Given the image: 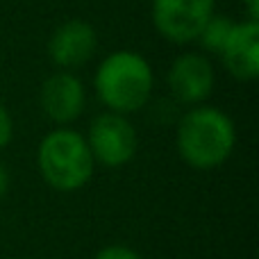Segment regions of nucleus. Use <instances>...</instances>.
Segmentation results:
<instances>
[{
	"label": "nucleus",
	"instance_id": "obj_4",
	"mask_svg": "<svg viewBox=\"0 0 259 259\" xmlns=\"http://www.w3.org/2000/svg\"><path fill=\"white\" fill-rule=\"evenodd\" d=\"M94 161L107 168H121L134 159L139 148L137 130L127 116L103 112L89 123L84 134Z\"/></svg>",
	"mask_w": 259,
	"mask_h": 259
},
{
	"label": "nucleus",
	"instance_id": "obj_8",
	"mask_svg": "<svg viewBox=\"0 0 259 259\" xmlns=\"http://www.w3.org/2000/svg\"><path fill=\"white\" fill-rule=\"evenodd\" d=\"M98 48V34L94 25L82 18H71L64 21L48 39V55L50 62L59 71H75L84 66L94 57Z\"/></svg>",
	"mask_w": 259,
	"mask_h": 259
},
{
	"label": "nucleus",
	"instance_id": "obj_3",
	"mask_svg": "<svg viewBox=\"0 0 259 259\" xmlns=\"http://www.w3.org/2000/svg\"><path fill=\"white\" fill-rule=\"evenodd\" d=\"M36 168L50 189L59 193H75L91 182L96 161L84 134L73 127H55L36 148Z\"/></svg>",
	"mask_w": 259,
	"mask_h": 259
},
{
	"label": "nucleus",
	"instance_id": "obj_6",
	"mask_svg": "<svg viewBox=\"0 0 259 259\" xmlns=\"http://www.w3.org/2000/svg\"><path fill=\"white\" fill-rule=\"evenodd\" d=\"M168 91L180 105H205L216 84L214 66L205 53H182L173 59L166 75Z\"/></svg>",
	"mask_w": 259,
	"mask_h": 259
},
{
	"label": "nucleus",
	"instance_id": "obj_5",
	"mask_svg": "<svg viewBox=\"0 0 259 259\" xmlns=\"http://www.w3.org/2000/svg\"><path fill=\"white\" fill-rule=\"evenodd\" d=\"M216 14V0H152V25L161 39L175 46L193 44Z\"/></svg>",
	"mask_w": 259,
	"mask_h": 259
},
{
	"label": "nucleus",
	"instance_id": "obj_10",
	"mask_svg": "<svg viewBox=\"0 0 259 259\" xmlns=\"http://www.w3.org/2000/svg\"><path fill=\"white\" fill-rule=\"evenodd\" d=\"M232 27H234L232 18H228L225 14H214V16L205 23V27H202V32L198 34L196 41L202 46V50L219 55L225 39H228L230 32H232Z\"/></svg>",
	"mask_w": 259,
	"mask_h": 259
},
{
	"label": "nucleus",
	"instance_id": "obj_14",
	"mask_svg": "<svg viewBox=\"0 0 259 259\" xmlns=\"http://www.w3.org/2000/svg\"><path fill=\"white\" fill-rule=\"evenodd\" d=\"M7 191H9V173H7V168L0 164V200L7 196Z\"/></svg>",
	"mask_w": 259,
	"mask_h": 259
},
{
	"label": "nucleus",
	"instance_id": "obj_7",
	"mask_svg": "<svg viewBox=\"0 0 259 259\" xmlns=\"http://www.w3.org/2000/svg\"><path fill=\"white\" fill-rule=\"evenodd\" d=\"M41 112L57 127H68L84 114L87 89L73 71H55L41 84Z\"/></svg>",
	"mask_w": 259,
	"mask_h": 259
},
{
	"label": "nucleus",
	"instance_id": "obj_2",
	"mask_svg": "<svg viewBox=\"0 0 259 259\" xmlns=\"http://www.w3.org/2000/svg\"><path fill=\"white\" fill-rule=\"evenodd\" d=\"M94 89L107 112L130 116L141 112L150 103L155 89V73L141 53L116 50L98 64L94 75Z\"/></svg>",
	"mask_w": 259,
	"mask_h": 259
},
{
	"label": "nucleus",
	"instance_id": "obj_1",
	"mask_svg": "<svg viewBox=\"0 0 259 259\" xmlns=\"http://www.w3.org/2000/svg\"><path fill=\"white\" fill-rule=\"evenodd\" d=\"M237 146L234 121L219 107L196 105L180 118L175 132L178 155L193 170H214L232 157Z\"/></svg>",
	"mask_w": 259,
	"mask_h": 259
},
{
	"label": "nucleus",
	"instance_id": "obj_11",
	"mask_svg": "<svg viewBox=\"0 0 259 259\" xmlns=\"http://www.w3.org/2000/svg\"><path fill=\"white\" fill-rule=\"evenodd\" d=\"M94 259H141V255L125 243H109V246L100 248Z\"/></svg>",
	"mask_w": 259,
	"mask_h": 259
},
{
	"label": "nucleus",
	"instance_id": "obj_12",
	"mask_svg": "<svg viewBox=\"0 0 259 259\" xmlns=\"http://www.w3.org/2000/svg\"><path fill=\"white\" fill-rule=\"evenodd\" d=\"M12 139H14L12 114L7 112V107H5L3 103H0V150H5V148L12 143Z\"/></svg>",
	"mask_w": 259,
	"mask_h": 259
},
{
	"label": "nucleus",
	"instance_id": "obj_13",
	"mask_svg": "<svg viewBox=\"0 0 259 259\" xmlns=\"http://www.w3.org/2000/svg\"><path fill=\"white\" fill-rule=\"evenodd\" d=\"M243 9H246L248 21H257L259 23V0H241Z\"/></svg>",
	"mask_w": 259,
	"mask_h": 259
},
{
	"label": "nucleus",
	"instance_id": "obj_9",
	"mask_svg": "<svg viewBox=\"0 0 259 259\" xmlns=\"http://www.w3.org/2000/svg\"><path fill=\"white\" fill-rule=\"evenodd\" d=\"M221 62L225 71L239 82H252L259 77V23H234L230 36L221 48Z\"/></svg>",
	"mask_w": 259,
	"mask_h": 259
}]
</instances>
